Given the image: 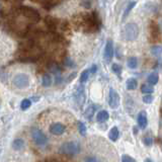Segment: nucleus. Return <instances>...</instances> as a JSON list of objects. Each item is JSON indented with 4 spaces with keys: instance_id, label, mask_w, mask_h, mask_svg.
<instances>
[{
    "instance_id": "obj_1",
    "label": "nucleus",
    "mask_w": 162,
    "mask_h": 162,
    "mask_svg": "<svg viewBox=\"0 0 162 162\" xmlns=\"http://www.w3.org/2000/svg\"><path fill=\"white\" fill-rule=\"evenodd\" d=\"M81 151V146L78 142H75V141H69V142H65L61 145L59 152L62 155H65V156L68 157H72L75 156L80 153Z\"/></svg>"
},
{
    "instance_id": "obj_2",
    "label": "nucleus",
    "mask_w": 162,
    "mask_h": 162,
    "mask_svg": "<svg viewBox=\"0 0 162 162\" xmlns=\"http://www.w3.org/2000/svg\"><path fill=\"white\" fill-rule=\"evenodd\" d=\"M139 26L135 22H130L126 25L123 30V38L128 42H132L135 41L138 37H139Z\"/></svg>"
},
{
    "instance_id": "obj_3",
    "label": "nucleus",
    "mask_w": 162,
    "mask_h": 162,
    "mask_svg": "<svg viewBox=\"0 0 162 162\" xmlns=\"http://www.w3.org/2000/svg\"><path fill=\"white\" fill-rule=\"evenodd\" d=\"M12 83L18 89H25L30 86V77L26 73H18L12 78Z\"/></svg>"
},
{
    "instance_id": "obj_4",
    "label": "nucleus",
    "mask_w": 162,
    "mask_h": 162,
    "mask_svg": "<svg viewBox=\"0 0 162 162\" xmlns=\"http://www.w3.org/2000/svg\"><path fill=\"white\" fill-rule=\"evenodd\" d=\"M30 135L34 140V142L39 146H45L48 143V137L46 136L42 130L38 128H33L30 130Z\"/></svg>"
},
{
    "instance_id": "obj_5",
    "label": "nucleus",
    "mask_w": 162,
    "mask_h": 162,
    "mask_svg": "<svg viewBox=\"0 0 162 162\" xmlns=\"http://www.w3.org/2000/svg\"><path fill=\"white\" fill-rule=\"evenodd\" d=\"M74 98H75V101H76L77 105L79 106V108H81V106L84 105L85 99H86V94H85V88L82 84H80L77 87L76 91H75V93H74Z\"/></svg>"
},
{
    "instance_id": "obj_6",
    "label": "nucleus",
    "mask_w": 162,
    "mask_h": 162,
    "mask_svg": "<svg viewBox=\"0 0 162 162\" xmlns=\"http://www.w3.org/2000/svg\"><path fill=\"white\" fill-rule=\"evenodd\" d=\"M121 97L116 89L111 88L109 93V105L112 109H117L120 105Z\"/></svg>"
},
{
    "instance_id": "obj_7",
    "label": "nucleus",
    "mask_w": 162,
    "mask_h": 162,
    "mask_svg": "<svg viewBox=\"0 0 162 162\" xmlns=\"http://www.w3.org/2000/svg\"><path fill=\"white\" fill-rule=\"evenodd\" d=\"M113 54H115V49H113V43L111 39L106 41L105 47V52H103V57H105V62H111L113 58Z\"/></svg>"
},
{
    "instance_id": "obj_8",
    "label": "nucleus",
    "mask_w": 162,
    "mask_h": 162,
    "mask_svg": "<svg viewBox=\"0 0 162 162\" xmlns=\"http://www.w3.org/2000/svg\"><path fill=\"white\" fill-rule=\"evenodd\" d=\"M49 131L52 135H55V136H60V135H63L66 131V126L62 123H53L51 124Z\"/></svg>"
},
{
    "instance_id": "obj_9",
    "label": "nucleus",
    "mask_w": 162,
    "mask_h": 162,
    "mask_svg": "<svg viewBox=\"0 0 162 162\" xmlns=\"http://www.w3.org/2000/svg\"><path fill=\"white\" fill-rule=\"evenodd\" d=\"M22 13L25 16H26L27 18H30L34 22H39L40 20V13L34 10V8H30V7H22Z\"/></svg>"
},
{
    "instance_id": "obj_10",
    "label": "nucleus",
    "mask_w": 162,
    "mask_h": 162,
    "mask_svg": "<svg viewBox=\"0 0 162 162\" xmlns=\"http://www.w3.org/2000/svg\"><path fill=\"white\" fill-rule=\"evenodd\" d=\"M137 122H138V126H139L140 129L144 130L148 125V118H147V113L146 112H140L139 115H138L137 118Z\"/></svg>"
},
{
    "instance_id": "obj_11",
    "label": "nucleus",
    "mask_w": 162,
    "mask_h": 162,
    "mask_svg": "<svg viewBox=\"0 0 162 162\" xmlns=\"http://www.w3.org/2000/svg\"><path fill=\"white\" fill-rule=\"evenodd\" d=\"M109 119V113L106 111H101L97 113V115H96V121H97L98 123H105Z\"/></svg>"
},
{
    "instance_id": "obj_12",
    "label": "nucleus",
    "mask_w": 162,
    "mask_h": 162,
    "mask_svg": "<svg viewBox=\"0 0 162 162\" xmlns=\"http://www.w3.org/2000/svg\"><path fill=\"white\" fill-rule=\"evenodd\" d=\"M119 137H120L119 129L117 128V127H113V128L111 129V131H109V140L113 141V142H116V141L119 139Z\"/></svg>"
},
{
    "instance_id": "obj_13",
    "label": "nucleus",
    "mask_w": 162,
    "mask_h": 162,
    "mask_svg": "<svg viewBox=\"0 0 162 162\" xmlns=\"http://www.w3.org/2000/svg\"><path fill=\"white\" fill-rule=\"evenodd\" d=\"M136 4H137L136 1H131L127 4L126 8H125V11H124V14H123V20H125L127 17H128V15L130 14V12L132 11V9L135 7Z\"/></svg>"
},
{
    "instance_id": "obj_14",
    "label": "nucleus",
    "mask_w": 162,
    "mask_h": 162,
    "mask_svg": "<svg viewBox=\"0 0 162 162\" xmlns=\"http://www.w3.org/2000/svg\"><path fill=\"white\" fill-rule=\"evenodd\" d=\"M52 83H53V78H52V76L50 74H44L43 75V79H42V84L44 87H50V86L52 85Z\"/></svg>"
},
{
    "instance_id": "obj_15",
    "label": "nucleus",
    "mask_w": 162,
    "mask_h": 162,
    "mask_svg": "<svg viewBox=\"0 0 162 162\" xmlns=\"http://www.w3.org/2000/svg\"><path fill=\"white\" fill-rule=\"evenodd\" d=\"M23 147H25V141H23L22 139H15V140L12 142V148H13V150L19 151V150H22Z\"/></svg>"
},
{
    "instance_id": "obj_16",
    "label": "nucleus",
    "mask_w": 162,
    "mask_h": 162,
    "mask_svg": "<svg viewBox=\"0 0 162 162\" xmlns=\"http://www.w3.org/2000/svg\"><path fill=\"white\" fill-rule=\"evenodd\" d=\"M126 86L128 90H134V89L137 88L138 86V81L135 78H129L126 82Z\"/></svg>"
},
{
    "instance_id": "obj_17",
    "label": "nucleus",
    "mask_w": 162,
    "mask_h": 162,
    "mask_svg": "<svg viewBox=\"0 0 162 162\" xmlns=\"http://www.w3.org/2000/svg\"><path fill=\"white\" fill-rule=\"evenodd\" d=\"M49 70L52 73L56 74V75H60L62 69L60 68V66L57 63H51L49 64Z\"/></svg>"
},
{
    "instance_id": "obj_18",
    "label": "nucleus",
    "mask_w": 162,
    "mask_h": 162,
    "mask_svg": "<svg viewBox=\"0 0 162 162\" xmlns=\"http://www.w3.org/2000/svg\"><path fill=\"white\" fill-rule=\"evenodd\" d=\"M158 80H159V77L156 73H151L149 76L147 77V81L149 85H156L158 83Z\"/></svg>"
},
{
    "instance_id": "obj_19",
    "label": "nucleus",
    "mask_w": 162,
    "mask_h": 162,
    "mask_svg": "<svg viewBox=\"0 0 162 162\" xmlns=\"http://www.w3.org/2000/svg\"><path fill=\"white\" fill-rule=\"evenodd\" d=\"M127 65L130 69H136L138 66V59L136 57H130L127 61Z\"/></svg>"
},
{
    "instance_id": "obj_20",
    "label": "nucleus",
    "mask_w": 162,
    "mask_h": 162,
    "mask_svg": "<svg viewBox=\"0 0 162 162\" xmlns=\"http://www.w3.org/2000/svg\"><path fill=\"white\" fill-rule=\"evenodd\" d=\"M153 91V87L149 84H143L141 86V92H143L144 94H152Z\"/></svg>"
},
{
    "instance_id": "obj_21",
    "label": "nucleus",
    "mask_w": 162,
    "mask_h": 162,
    "mask_svg": "<svg viewBox=\"0 0 162 162\" xmlns=\"http://www.w3.org/2000/svg\"><path fill=\"white\" fill-rule=\"evenodd\" d=\"M94 112H95L94 106H93V105L89 106V108H87V109H86L85 113H84L85 118L87 119V120H91L92 117H93V115H94Z\"/></svg>"
},
{
    "instance_id": "obj_22",
    "label": "nucleus",
    "mask_w": 162,
    "mask_h": 162,
    "mask_svg": "<svg viewBox=\"0 0 162 162\" xmlns=\"http://www.w3.org/2000/svg\"><path fill=\"white\" fill-rule=\"evenodd\" d=\"M30 105H32V101H30L29 98H25L22 102H20V109H22V111L29 109L30 108Z\"/></svg>"
},
{
    "instance_id": "obj_23",
    "label": "nucleus",
    "mask_w": 162,
    "mask_h": 162,
    "mask_svg": "<svg viewBox=\"0 0 162 162\" xmlns=\"http://www.w3.org/2000/svg\"><path fill=\"white\" fill-rule=\"evenodd\" d=\"M122 70H123V68H122V66H121V65L117 64V63L112 65V71L116 75H118V76H121V74H122Z\"/></svg>"
},
{
    "instance_id": "obj_24",
    "label": "nucleus",
    "mask_w": 162,
    "mask_h": 162,
    "mask_svg": "<svg viewBox=\"0 0 162 162\" xmlns=\"http://www.w3.org/2000/svg\"><path fill=\"white\" fill-rule=\"evenodd\" d=\"M78 131L80 133V135L82 136H85L86 135V132H87V128H86L85 124L82 123V122H78Z\"/></svg>"
},
{
    "instance_id": "obj_25",
    "label": "nucleus",
    "mask_w": 162,
    "mask_h": 162,
    "mask_svg": "<svg viewBox=\"0 0 162 162\" xmlns=\"http://www.w3.org/2000/svg\"><path fill=\"white\" fill-rule=\"evenodd\" d=\"M151 54L153 55V56H159L161 54V46L159 45H155L152 48H151Z\"/></svg>"
},
{
    "instance_id": "obj_26",
    "label": "nucleus",
    "mask_w": 162,
    "mask_h": 162,
    "mask_svg": "<svg viewBox=\"0 0 162 162\" xmlns=\"http://www.w3.org/2000/svg\"><path fill=\"white\" fill-rule=\"evenodd\" d=\"M88 77H89V70L88 69H86V70L82 71V73L80 75V82L81 83H84V82L87 81Z\"/></svg>"
},
{
    "instance_id": "obj_27",
    "label": "nucleus",
    "mask_w": 162,
    "mask_h": 162,
    "mask_svg": "<svg viewBox=\"0 0 162 162\" xmlns=\"http://www.w3.org/2000/svg\"><path fill=\"white\" fill-rule=\"evenodd\" d=\"M143 143H144V145L145 146H151L153 144V138L149 136V135H146V136H144L143 138Z\"/></svg>"
},
{
    "instance_id": "obj_28",
    "label": "nucleus",
    "mask_w": 162,
    "mask_h": 162,
    "mask_svg": "<svg viewBox=\"0 0 162 162\" xmlns=\"http://www.w3.org/2000/svg\"><path fill=\"white\" fill-rule=\"evenodd\" d=\"M153 96L151 94H145L143 96V102L147 103V105H150V103L153 102Z\"/></svg>"
},
{
    "instance_id": "obj_29",
    "label": "nucleus",
    "mask_w": 162,
    "mask_h": 162,
    "mask_svg": "<svg viewBox=\"0 0 162 162\" xmlns=\"http://www.w3.org/2000/svg\"><path fill=\"white\" fill-rule=\"evenodd\" d=\"M122 162H136V160L128 154H123L122 155Z\"/></svg>"
},
{
    "instance_id": "obj_30",
    "label": "nucleus",
    "mask_w": 162,
    "mask_h": 162,
    "mask_svg": "<svg viewBox=\"0 0 162 162\" xmlns=\"http://www.w3.org/2000/svg\"><path fill=\"white\" fill-rule=\"evenodd\" d=\"M64 64L66 65L67 67H69V68H73L74 66H75V63L73 61H72L70 58L69 57H66L65 58V60H64Z\"/></svg>"
},
{
    "instance_id": "obj_31",
    "label": "nucleus",
    "mask_w": 162,
    "mask_h": 162,
    "mask_svg": "<svg viewBox=\"0 0 162 162\" xmlns=\"http://www.w3.org/2000/svg\"><path fill=\"white\" fill-rule=\"evenodd\" d=\"M84 162H99V160L95 156H87L85 158Z\"/></svg>"
},
{
    "instance_id": "obj_32",
    "label": "nucleus",
    "mask_w": 162,
    "mask_h": 162,
    "mask_svg": "<svg viewBox=\"0 0 162 162\" xmlns=\"http://www.w3.org/2000/svg\"><path fill=\"white\" fill-rule=\"evenodd\" d=\"M76 75H77L76 72H74V73H71V74H70V76H69V77L66 79V81H67V82H71L75 77H76Z\"/></svg>"
},
{
    "instance_id": "obj_33",
    "label": "nucleus",
    "mask_w": 162,
    "mask_h": 162,
    "mask_svg": "<svg viewBox=\"0 0 162 162\" xmlns=\"http://www.w3.org/2000/svg\"><path fill=\"white\" fill-rule=\"evenodd\" d=\"M89 70V74H94L96 70H97V67H96V65H92V67L90 69H88Z\"/></svg>"
},
{
    "instance_id": "obj_34",
    "label": "nucleus",
    "mask_w": 162,
    "mask_h": 162,
    "mask_svg": "<svg viewBox=\"0 0 162 162\" xmlns=\"http://www.w3.org/2000/svg\"><path fill=\"white\" fill-rule=\"evenodd\" d=\"M61 81H62L61 75H56V83H57V84H59V83H61Z\"/></svg>"
},
{
    "instance_id": "obj_35",
    "label": "nucleus",
    "mask_w": 162,
    "mask_h": 162,
    "mask_svg": "<svg viewBox=\"0 0 162 162\" xmlns=\"http://www.w3.org/2000/svg\"><path fill=\"white\" fill-rule=\"evenodd\" d=\"M145 162H154L152 159H150V158H146L145 159Z\"/></svg>"
}]
</instances>
